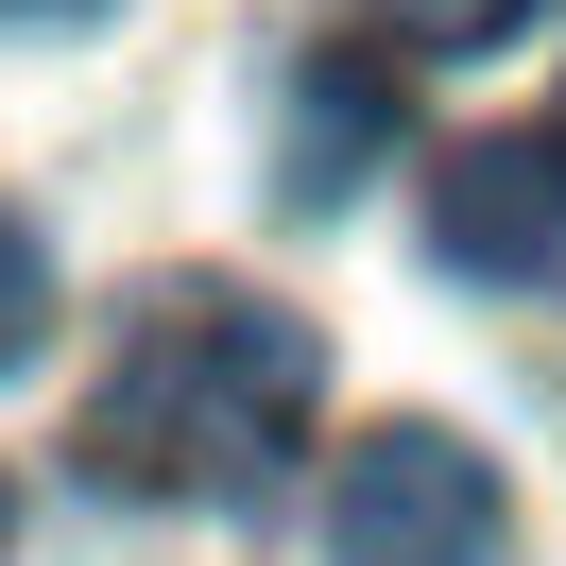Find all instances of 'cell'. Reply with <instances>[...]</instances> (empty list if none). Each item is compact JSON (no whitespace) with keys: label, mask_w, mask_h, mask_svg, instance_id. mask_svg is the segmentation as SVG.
Returning <instances> with one entry per match:
<instances>
[{"label":"cell","mask_w":566,"mask_h":566,"mask_svg":"<svg viewBox=\"0 0 566 566\" xmlns=\"http://www.w3.org/2000/svg\"><path fill=\"white\" fill-rule=\"evenodd\" d=\"M326 566H497V463L429 412L360 429L326 481Z\"/></svg>","instance_id":"cell-2"},{"label":"cell","mask_w":566,"mask_h":566,"mask_svg":"<svg viewBox=\"0 0 566 566\" xmlns=\"http://www.w3.org/2000/svg\"><path fill=\"white\" fill-rule=\"evenodd\" d=\"M549 172H566V104H549Z\"/></svg>","instance_id":"cell-8"},{"label":"cell","mask_w":566,"mask_h":566,"mask_svg":"<svg viewBox=\"0 0 566 566\" xmlns=\"http://www.w3.org/2000/svg\"><path fill=\"white\" fill-rule=\"evenodd\" d=\"M35 326H52V258H35V223H0V378L35 360Z\"/></svg>","instance_id":"cell-5"},{"label":"cell","mask_w":566,"mask_h":566,"mask_svg":"<svg viewBox=\"0 0 566 566\" xmlns=\"http://www.w3.org/2000/svg\"><path fill=\"white\" fill-rule=\"evenodd\" d=\"M0 18H86V0H0Z\"/></svg>","instance_id":"cell-7"},{"label":"cell","mask_w":566,"mask_h":566,"mask_svg":"<svg viewBox=\"0 0 566 566\" xmlns=\"http://www.w3.org/2000/svg\"><path fill=\"white\" fill-rule=\"evenodd\" d=\"M395 138V52H310L292 70V120H275V189L292 207H326V189H360L344 155Z\"/></svg>","instance_id":"cell-4"},{"label":"cell","mask_w":566,"mask_h":566,"mask_svg":"<svg viewBox=\"0 0 566 566\" xmlns=\"http://www.w3.org/2000/svg\"><path fill=\"white\" fill-rule=\"evenodd\" d=\"M310 395H326V344L275 292H155L138 344L86 395V481H120V497H258L310 447Z\"/></svg>","instance_id":"cell-1"},{"label":"cell","mask_w":566,"mask_h":566,"mask_svg":"<svg viewBox=\"0 0 566 566\" xmlns=\"http://www.w3.org/2000/svg\"><path fill=\"white\" fill-rule=\"evenodd\" d=\"M429 258L447 275H497V292H549L566 275V172L532 138H481L429 172Z\"/></svg>","instance_id":"cell-3"},{"label":"cell","mask_w":566,"mask_h":566,"mask_svg":"<svg viewBox=\"0 0 566 566\" xmlns=\"http://www.w3.org/2000/svg\"><path fill=\"white\" fill-rule=\"evenodd\" d=\"M532 0H395V52H497Z\"/></svg>","instance_id":"cell-6"}]
</instances>
